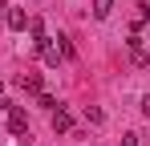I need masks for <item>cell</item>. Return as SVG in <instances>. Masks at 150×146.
Instances as JSON below:
<instances>
[{"label":"cell","mask_w":150,"mask_h":146,"mask_svg":"<svg viewBox=\"0 0 150 146\" xmlns=\"http://www.w3.org/2000/svg\"><path fill=\"white\" fill-rule=\"evenodd\" d=\"M8 130L16 134V138H28V118L21 106H8Z\"/></svg>","instance_id":"1"},{"label":"cell","mask_w":150,"mask_h":146,"mask_svg":"<svg viewBox=\"0 0 150 146\" xmlns=\"http://www.w3.org/2000/svg\"><path fill=\"white\" fill-rule=\"evenodd\" d=\"M49 122H53V130H57V134H73V114H69V110H61V106H57Z\"/></svg>","instance_id":"2"},{"label":"cell","mask_w":150,"mask_h":146,"mask_svg":"<svg viewBox=\"0 0 150 146\" xmlns=\"http://www.w3.org/2000/svg\"><path fill=\"white\" fill-rule=\"evenodd\" d=\"M16 89H25V94H41L45 81H41V73H21V77H16Z\"/></svg>","instance_id":"3"},{"label":"cell","mask_w":150,"mask_h":146,"mask_svg":"<svg viewBox=\"0 0 150 146\" xmlns=\"http://www.w3.org/2000/svg\"><path fill=\"white\" fill-rule=\"evenodd\" d=\"M25 24H28V12H25V8H8V28H16V33H21Z\"/></svg>","instance_id":"4"},{"label":"cell","mask_w":150,"mask_h":146,"mask_svg":"<svg viewBox=\"0 0 150 146\" xmlns=\"http://www.w3.org/2000/svg\"><path fill=\"white\" fill-rule=\"evenodd\" d=\"M110 12H114V0H93V16L98 21H105Z\"/></svg>","instance_id":"5"},{"label":"cell","mask_w":150,"mask_h":146,"mask_svg":"<svg viewBox=\"0 0 150 146\" xmlns=\"http://www.w3.org/2000/svg\"><path fill=\"white\" fill-rule=\"evenodd\" d=\"M85 122H89V126H101V122H105V110H98V106H85Z\"/></svg>","instance_id":"6"},{"label":"cell","mask_w":150,"mask_h":146,"mask_svg":"<svg viewBox=\"0 0 150 146\" xmlns=\"http://www.w3.org/2000/svg\"><path fill=\"white\" fill-rule=\"evenodd\" d=\"M146 21H150V8L146 4H134V28H142Z\"/></svg>","instance_id":"7"},{"label":"cell","mask_w":150,"mask_h":146,"mask_svg":"<svg viewBox=\"0 0 150 146\" xmlns=\"http://www.w3.org/2000/svg\"><path fill=\"white\" fill-rule=\"evenodd\" d=\"M57 53H61V57H65V61H69V57H73V45H69V37H57Z\"/></svg>","instance_id":"8"},{"label":"cell","mask_w":150,"mask_h":146,"mask_svg":"<svg viewBox=\"0 0 150 146\" xmlns=\"http://www.w3.org/2000/svg\"><path fill=\"white\" fill-rule=\"evenodd\" d=\"M28 28H33V37H37V41H41V37H49V33H45V21H28Z\"/></svg>","instance_id":"9"},{"label":"cell","mask_w":150,"mask_h":146,"mask_svg":"<svg viewBox=\"0 0 150 146\" xmlns=\"http://www.w3.org/2000/svg\"><path fill=\"white\" fill-rule=\"evenodd\" d=\"M37 101H41V106H45V110H57V101H53V94H45V89H41V94H37Z\"/></svg>","instance_id":"10"},{"label":"cell","mask_w":150,"mask_h":146,"mask_svg":"<svg viewBox=\"0 0 150 146\" xmlns=\"http://www.w3.org/2000/svg\"><path fill=\"white\" fill-rule=\"evenodd\" d=\"M122 146H138V134H122Z\"/></svg>","instance_id":"11"},{"label":"cell","mask_w":150,"mask_h":146,"mask_svg":"<svg viewBox=\"0 0 150 146\" xmlns=\"http://www.w3.org/2000/svg\"><path fill=\"white\" fill-rule=\"evenodd\" d=\"M142 114H146V118H150V94L142 97Z\"/></svg>","instance_id":"12"},{"label":"cell","mask_w":150,"mask_h":146,"mask_svg":"<svg viewBox=\"0 0 150 146\" xmlns=\"http://www.w3.org/2000/svg\"><path fill=\"white\" fill-rule=\"evenodd\" d=\"M0 94H4V81H0Z\"/></svg>","instance_id":"13"}]
</instances>
